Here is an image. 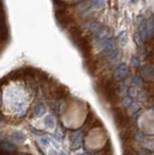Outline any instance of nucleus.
Returning a JSON list of instances; mask_svg holds the SVG:
<instances>
[{
    "label": "nucleus",
    "mask_w": 154,
    "mask_h": 155,
    "mask_svg": "<svg viewBox=\"0 0 154 155\" xmlns=\"http://www.w3.org/2000/svg\"><path fill=\"white\" fill-rule=\"evenodd\" d=\"M113 118H114L115 123L117 125V127L119 128H125L129 125L128 116L125 114V113L121 109L116 108L113 110Z\"/></svg>",
    "instance_id": "nucleus-1"
},
{
    "label": "nucleus",
    "mask_w": 154,
    "mask_h": 155,
    "mask_svg": "<svg viewBox=\"0 0 154 155\" xmlns=\"http://www.w3.org/2000/svg\"><path fill=\"white\" fill-rule=\"evenodd\" d=\"M5 122V117H4V115L0 113V123H3Z\"/></svg>",
    "instance_id": "nucleus-19"
},
{
    "label": "nucleus",
    "mask_w": 154,
    "mask_h": 155,
    "mask_svg": "<svg viewBox=\"0 0 154 155\" xmlns=\"http://www.w3.org/2000/svg\"><path fill=\"white\" fill-rule=\"evenodd\" d=\"M18 155H31L29 153H26V152H18Z\"/></svg>",
    "instance_id": "nucleus-21"
},
{
    "label": "nucleus",
    "mask_w": 154,
    "mask_h": 155,
    "mask_svg": "<svg viewBox=\"0 0 154 155\" xmlns=\"http://www.w3.org/2000/svg\"><path fill=\"white\" fill-rule=\"evenodd\" d=\"M12 140L18 143H22L26 140V136L22 132H21V131H16L12 135Z\"/></svg>",
    "instance_id": "nucleus-6"
},
{
    "label": "nucleus",
    "mask_w": 154,
    "mask_h": 155,
    "mask_svg": "<svg viewBox=\"0 0 154 155\" xmlns=\"http://www.w3.org/2000/svg\"><path fill=\"white\" fill-rule=\"evenodd\" d=\"M123 155H139V154L132 147H126L123 151Z\"/></svg>",
    "instance_id": "nucleus-14"
},
{
    "label": "nucleus",
    "mask_w": 154,
    "mask_h": 155,
    "mask_svg": "<svg viewBox=\"0 0 154 155\" xmlns=\"http://www.w3.org/2000/svg\"><path fill=\"white\" fill-rule=\"evenodd\" d=\"M93 7L96 10H101L105 7V0H93Z\"/></svg>",
    "instance_id": "nucleus-12"
},
{
    "label": "nucleus",
    "mask_w": 154,
    "mask_h": 155,
    "mask_svg": "<svg viewBox=\"0 0 154 155\" xmlns=\"http://www.w3.org/2000/svg\"><path fill=\"white\" fill-rule=\"evenodd\" d=\"M71 149L76 150L79 149L81 147V143H83V133L80 131H77V132L72 133L71 137Z\"/></svg>",
    "instance_id": "nucleus-2"
},
{
    "label": "nucleus",
    "mask_w": 154,
    "mask_h": 155,
    "mask_svg": "<svg viewBox=\"0 0 154 155\" xmlns=\"http://www.w3.org/2000/svg\"><path fill=\"white\" fill-rule=\"evenodd\" d=\"M9 38H10V34H9L7 24H0V40L6 43L9 41Z\"/></svg>",
    "instance_id": "nucleus-3"
},
{
    "label": "nucleus",
    "mask_w": 154,
    "mask_h": 155,
    "mask_svg": "<svg viewBox=\"0 0 154 155\" xmlns=\"http://www.w3.org/2000/svg\"><path fill=\"white\" fill-rule=\"evenodd\" d=\"M119 43H120V45H122V46H125L127 44V41H128V37H127V33L125 32V31H122L121 33L119 34Z\"/></svg>",
    "instance_id": "nucleus-11"
},
{
    "label": "nucleus",
    "mask_w": 154,
    "mask_h": 155,
    "mask_svg": "<svg viewBox=\"0 0 154 155\" xmlns=\"http://www.w3.org/2000/svg\"><path fill=\"white\" fill-rule=\"evenodd\" d=\"M128 108L130 110H131V113H136V111L139 110V105L137 103H131Z\"/></svg>",
    "instance_id": "nucleus-15"
},
{
    "label": "nucleus",
    "mask_w": 154,
    "mask_h": 155,
    "mask_svg": "<svg viewBox=\"0 0 154 155\" xmlns=\"http://www.w3.org/2000/svg\"><path fill=\"white\" fill-rule=\"evenodd\" d=\"M4 12V4H3V0H0V13Z\"/></svg>",
    "instance_id": "nucleus-18"
},
{
    "label": "nucleus",
    "mask_w": 154,
    "mask_h": 155,
    "mask_svg": "<svg viewBox=\"0 0 154 155\" xmlns=\"http://www.w3.org/2000/svg\"><path fill=\"white\" fill-rule=\"evenodd\" d=\"M120 138L122 139V140H128L129 139L132 138V134L130 131H125V132H122L121 134H120Z\"/></svg>",
    "instance_id": "nucleus-13"
},
{
    "label": "nucleus",
    "mask_w": 154,
    "mask_h": 155,
    "mask_svg": "<svg viewBox=\"0 0 154 155\" xmlns=\"http://www.w3.org/2000/svg\"><path fill=\"white\" fill-rule=\"evenodd\" d=\"M52 152H54V155H65L64 153H57V152L54 151V150H52Z\"/></svg>",
    "instance_id": "nucleus-24"
},
{
    "label": "nucleus",
    "mask_w": 154,
    "mask_h": 155,
    "mask_svg": "<svg viewBox=\"0 0 154 155\" xmlns=\"http://www.w3.org/2000/svg\"><path fill=\"white\" fill-rule=\"evenodd\" d=\"M79 155H88V154H86V153H81V154H79Z\"/></svg>",
    "instance_id": "nucleus-25"
},
{
    "label": "nucleus",
    "mask_w": 154,
    "mask_h": 155,
    "mask_svg": "<svg viewBox=\"0 0 154 155\" xmlns=\"http://www.w3.org/2000/svg\"><path fill=\"white\" fill-rule=\"evenodd\" d=\"M136 139L139 140V142H143V140H144V136H143L141 132H139V133H137V135H136Z\"/></svg>",
    "instance_id": "nucleus-16"
},
{
    "label": "nucleus",
    "mask_w": 154,
    "mask_h": 155,
    "mask_svg": "<svg viewBox=\"0 0 154 155\" xmlns=\"http://www.w3.org/2000/svg\"><path fill=\"white\" fill-rule=\"evenodd\" d=\"M48 143H49V142H48V140H47L46 139H42V143H43V144H47Z\"/></svg>",
    "instance_id": "nucleus-22"
},
{
    "label": "nucleus",
    "mask_w": 154,
    "mask_h": 155,
    "mask_svg": "<svg viewBox=\"0 0 154 155\" xmlns=\"http://www.w3.org/2000/svg\"><path fill=\"white\" fill-rule=\"evenodd\" d=\"M0 155H8V152H6L5 150L0 148Z\"/></svg>",
    "instance_id": "nucleus-20"
},
{
    "label": "nucleus",
    "mask_w": 154,
    "mask_h": 155,
    "mask_svg": "<svg viewBox=\"0 0 154 155\" xmlns=\"http://www.w3.org/2000/svg\"><path fill=\"white\" fill-rule=\"evenodd\" d=\"M131 103H132V101L130 100V99H125V101H124V103H123V104H124L125 107H129Z\"/></svg>",
    "instance_id": "nucleus-17"
},
{
    "label": "nucleus",
    "mask_w": 154,
    "mask_h": 155,
    "mask_svg": "<svg viewBox=\"0 0 154 155\" xmlns=\"http://www.w3.org/2000/svg\"><path fill=\"white\" fill-rule=\"evenodd\" d=\"M46 110H47V109H46L45 105H44V104H42V103H40V104H38V105H36V106L34 107L33 113H34V115H35V116H37V117H40V116H42V115H44V114H45Z\"/></svg>",
    "instance_id": "nucleus-7"
},
{
    "label": "nucleus",
    "mask_w": 154,
    "mask_h": 155,
    "mask_svg": "<svg viewBox=\"0 0 154 155\" xmlns=\"http://www.w3.org/2000/svg\"><path fill=\"white\" fill-rule=\"evenodd\" d=\"M0 148L5 150L6 152H14L16 150V147L8 140H1L0 142Z\"/></svg>",
    "instance_id": "nucleus-5"
},
{
    "label": "nucleus",
    "mask_w": 154,
    "mask_h": 155,
    "mask_svg": "<svg viewBox=\"0 0 154 155\" xmlns=\"http://www.w3.org/2000/svg\"><path fill=\"white\" fill-rule=\"evenodd\" d=\"M101 29H102V28H101V25L98 22H93L90 25V31L92 34H94V35H97Z\"/></svg>",
    "instance_id": "nucleus-10"
},
{
    "label": "nucleus",
    "mask_w": 154,
    "mask_h": 155,
    "mask_svg": "<svg viewBox=\"0 0 154 155\" xmlns=\"http://www.w3.org/2000/svg\"><path fill=\"white\" fill-rule=\"evenodd\" d=\"M141 73H142V75L146 78V79H151V78H152V69L150 67H148V66L142 68Z\"/></svg>",
    "instance_id": "nucleus-9"
},
{
    "label": "nucleus",
    "mask_w": 154,
    "mask_h": 155,
    "mask_svg": "<svg viewBox=\"0 0 154 155\" xmlns=\"http://www.w3.org/2000/svg\"><path fill=\"white\" fill-rule=\"evenodd\" d=\"M152 24H153V26H154V17H153V21H152Z\"/></svg>",
    "instance_id": "nucleus-26"
},
{
    "label": "nucleus",
    "mask_w": 154,
    "mask_h": 155,
    "mask_svg": "<svg viewBox=\"0 0 154 155\" xmlns=\"http://www.w3.org/2000/svg\"><path fill=\"white\" fill-rule=\"evenodd\" d=\"M44 122L46 124L47 127H49V128H54V124H55V120H54V117L52 115L49 114V115H47L45 119H44Z\"/></svg>",
    "instance_id": "nucleus-8"
},
{
    "label": "nucleus",
    "mask_w": 154,
    "mask_h": 155,
    "mask_svg": "<svg viewBox=\"0 0 154 155\" xmlns=\"http://www.w3.org/2000/svg\"><path fill=\"white\" fill-rule=\"evenodd\" d=\"M128 74V68L126 65H121L118 69L115 71V78L117 80H123L127 77Z\"/></svg>",
    "instance_id": "nucleus-4"
},
{
    "label": "nucleus",
    "mask_w": 154,
    "mask_h": 155,
    "mask_svg": "<svg viewBox=\"0 0 154 155\" xmlns=\"http://www.w3.org/2000/svg\"><path fill=\"white\" fill-rule=\"evenodd\" d=\"M1 85H0V105H1V102H2V97H1Z\"/></svg>",
    "instance_id": "nucleus-23"
}]
</instances>
